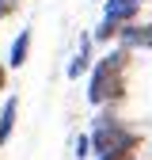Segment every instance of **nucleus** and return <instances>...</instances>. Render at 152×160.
Masks as SVG:
<instances>
[{
  "label": "nucleus",
  "instance_id": "nucleus-4",
  "mask_svg": "<svg viewBox=\"0 0 152 160\" xmlns=\"http://www.w3.org/2000/svg\"><path fill=\"white\" fill-rule=\"evenodd\" d=\"M126 50H152V23H122L118 34Z\"/></svg>",
  "mask_w": 152,
  "mask_h": 160
},
{
  "label": "nucleus",
  "instance_id": "nucleus-1",
  "mask_svg": "<svg viewBox=\"0 0 152 160\" xmlns=\"http://www.w3.org/2000/svg\"><path fill=\"white\" fill-rule=\"evenodd\" d=\"M126 69H129V50H114L107 57H99L91 69V84H88V103H114L126 95Z\"/></svg>",
  "mask_w": 152,
  "mask_h": 160
},
{
  "label": "nucleus",
  "instance_id": "nucleus-3",
  "mask_svg": "<svg viewBox=\"0 0 152 160\" xmlns=\"http://www.w3.org/2000/svg\"><path fill=\"white\" fill-rule=\"evenodd\" d=\"M141 12V0H107V8H103V23L95 27V42H110L114 34H118L122 23H133V15Z\"/></svg>",
  "mask_w": 152,
  "mask_h": 160
},
{
  "label": "nucleus",
  "instance_id": "nucleus-12",
  "mask_svg": "<svg viewBox=\"0 0 152 160\" xmlns=\"http://www.w3.org/2000/svg\"><path fill=\"white\" fill-rule=\"evenodd\" d=\"M15 4H19V0H15Z\"/></svg>",
  "mask_w": 152,
  "mask_h": 160
},
{
  "label": "nucleus",
  "instance_id": "nucleus-7",
  "mask_svg": "<svg viewBox=\"0 0 152 160\" xmlns=\"http://www.w3.org/2000/svg\"><path fill=\"white\" fill-rule=\"evenodd\" d=\"M88 69H91V38H80V53L69 65V80H80V72H88Z\"/></svg>",
  "mask_w": 152,
  "mask_h": 160
},
{
  "label": "nucleus",
  "instance_id": "nucleus-6",
  "mask_svg": "<svg viewBox=\"0 0 152 160\" xmlns=\"http://www.w3.org/2000/svg\"><path fill=\"white\" fill-rule=\"evenodd\" d=\"M15 111H19V99L8 95V99H4V111H0V145H8V137H12V130H15Z\"/></svg>",
  "mask_w": 152,
  "mask_h": 160
},
{
  "label": "nucleus",
  "instance_id": "nucleus-2",
  "mask_svg": "<svg viewBox=\"0 0 152 160\" xmlns=\"http://www.w3.org/2000/svg\"><path fill=\"white\" fill-rule=\"evenodd\" d=\"M88 145L99 152V156L110 152V149H129V152H137V149H141V133L126 130L118 118H99V126L88 133Z\"/></svg>",
  "mask_w": 152,
  "mask_h": 160
},
{
  "label": "nucleus",
  "instance_id": "nucleus-8",
  "mask_svg": "<svg viewBox=\"0 0 152 160\" xmlns=\"http://www.w3.org/2000/svg\"><path fill=\"white\" fill-rule=\"evenodd\" d=\"M99 160H133V152H129V149H110V152H103Z\"/></svg>",
  "mask_w": 152,
  "mask_h": 160
},
{
  "label": "nucleus",
  "instance_id": "nucleus-9",
  "mask_svg": "<svg viewBox=\"0 0 152 160\" xmlns=\"http://www.w3.org/2000/svg\"><path fill=\"white\" fill-rule=\"evenodd\" d=\"M91 152V145H88V133H80V137H76V160H84Z\"/></svg>",
  "mask_w": 152,
  "mask_h": 160
},
{
  "label": "nucleus",
  "instance_id": "nucleus-5",
  "mask_svg": "<svg viewBox=\"0 0 152 160\" xmlns=\"http://www.w3.org/2000/svg\"><path fill=\"white\" fill-rule=\"evenodd\" d=\"M27 53H31V31H19L15 42L8 50V69H23L27 65Z\"/></svg>",
  "mask_w": 152,
  "mask_h": 160
},
{
  "label": "nucleus",
  "instance_id": "nucleus-11",
  "mask_svg": "<svg viewBox=\"0 0 152 160\" xmlns=\"http://www.w3.org/2000/svg\"><path fill=\"white\" fill-rule=\"evenodd\" d=\"M4 84H8V69L0 65V92H4Z\"/></svg>",
  "mask_w": 152,
  "mask_h": 160
},
{
  "label": "nucleus",
  "instance_id": "nucleus-10",
  "mask_svg": "<svg viewBox=\"0 0 152 160\" xmlns=\"http://www.w3.org/2000/svg\"><path fill=\"white\" fill-rule=\"evenodd\" d=\"M15 8H19V4H15V0H0V19H8V15H12Z\"/></svg>",
  "mask_w": 152,
  "mask_h": 160
}]
</instances>
